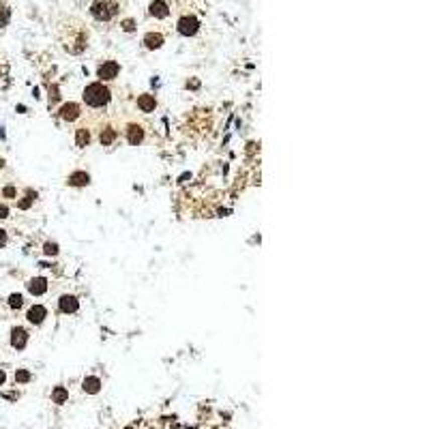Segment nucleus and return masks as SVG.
I'll list each match as a JSON object with an SVG mask.
<instances>
[{
	"mask_svg": "<svg viewBox=\"0 0 429 429\" xmlns=\"http://www.w3.org/2000/svg\"><path fill=\"white\" fill-rule=\"evenodd\" d=\"M88 45V30L82 24L75 26H65V35H62V47L69 54H82Z\"/></svg>",
	"mask_w": 429,
	"mask_h": 429,
	"instance_id": "obj_1",
	"label": "nucleus"
},
{
	"mask_svg": "<svg viewBox=\"0 0 429 429\" xmlns=\"http://www.w3.org/2000/svg\"><path fill=\"white\" fill-rule=\"evenodd\" d=\"M84 101H86V105H90V108H103V105H108V103H110V88H108V86H103L101 82H94L90 86H86Z\"/></svg>",
	"mask_w": 429,
	"mask_h": 429,
	"instance_id": "obj_2",
	"label": "nucleus"
},
{
	"mask_svg": "<svg viewBox=\"0 0 429 429\" xmlns=\"http://www.w3.org/2000/svg\"><path fill=\"white\" fill-rule=\"evenodd\" d=\"M90 13L97 22H110L112 18H116L118 13V5L114 0H94L90 5Z\"/></svg>",
	"mask_w": 429,
	"mask_h": 429,
	"instance_id": "obj_3",
	"label": "nucleus"
},
{
	"mask_svg": "<svg viewBox=\"0 0 429 429\" xmlns=\"http://www.w3.org/2000/svg\"><path fill=\"white\" fill-rule=\"evenodd\" d=\"M197 28H200V20L195 18V15H182L178 20V33L185 35V37H193L197 33Z\"/></svg>",
	"mask_w": 429,
	"mask_h": 429,
	"instance_id": "obj_4",
	"label": "nucleus"
},
{
	"mask_svg": "<svg viewBox=\"0 0 429 429\" xmlns=\"http://www.w3.org/2000/svg\"><path fill=\"white\" fill-rule=\"evenodd\" d=\"M118 73H121V65H118L116 60H105V62H103V65H99V69H97L99 79H105V82H110V79H116Z\"/></svg>",
	"mask_w": 429,
	"mask_h": 429,
	"instance_id": "obj_5",
	"label": "nucleus"
},
{
	"mask_svg": "<svg viewBox=\"0 0 429 429\" xmlns=\"http://www.w3.org/2000/svg\"><path fill=\"white\" fill-rule=\"evenodd\" d=\"M28 344V331L22 327H13L11 329V346L15 350H24Z\"/></svg>",
	"mask_w": 429,
	"mask_h": 429,
	"instance_id": "obj_6",
	"label": "nucleus"
},
{
	"mask_svg": "<svg viewBox=\"0 0 429 429\" xmlns=\"http://www.w3.org/2000/svg\"><path fill=\"white\" fill-rule=\"evenodd\" d=\"M148 13L153 15V18H159V20H163V18H168L170 15V7L165 0H153L148 7Z\"/></svg>",
	"mask_w": 429,
	"mask_h": 429,
	"instance_id": "obj_7",
	"label": "nucleus"
},
{
	"mask_svg": "<svg viewBox=\"0 0 429 429\" xmlns=\"http://www.w3.org/2000/svg\"><path fill=\"white\" fill-rule=\"evenodd\" d=\"M127 142H129L131 146H138L144 142V129H142L140 125H129L127 127Z\"/></svg>",
	"mask_w": 429,
	"mask_h": 429,
	"instance_id": "obj_8",
	"label": "nucleus"
},
{
	"mask_svg": "<svg viewBox=\"0 0 429 429\" xmlns=\"http://www.w3.org/2000/svg\"><path fill=\"white\" fill-rule=\"evenodd\" d=\"M26 317H28L30 324H43V320L47 317V309L43 305H33V307L28 309Z\"/></svg>",
	"mask_w": 429,
	"mask_h": 429,
	"instance_id": "obj_9",
	"label": "nucleus"
},
{
	"mask_svg": "<svg viewBox=\"0 0 429 429\" xmlns=\"http://www.w3.org/2000/svg\"><path fill=\"white\" fill-rule=\"evenodd\" d=\"M58 307H60L62 313H75L77 309H79V303H77L75 296H71V294H65V296H60Z\"/></svg>",
	"mask_w": 429,
	"mask_h": 429,
	"instance_id": "obj_10",
	"label": "nucleus"
},
{
	"mask_svg": "<svg viewBox=\"0 0 429 429\" xmlns=\"http://www.w3.org/2000/svg\"><path fill=\"white\" fill-rule=\"evenodd\" d=\"M26 288L30 294H35V296H41V294L47 292V279L45 277H35V279H30L26 283Z\"/></svg>",
	"mask_w": 429,
	"mask_h": 429,
	"instance_id": "obj_11",
	"label": "nucleus"
},
{
	"mask_svg": "<svg viewBox=\"0 0 429 429\" xmlns=\"http://www.w3.org/2000/svg\"><path fill=\"white\" fill-rule=\"evenodd\" d=\"M11 88V69L7 62L0 60V94Z\"/></svg>",
	"mask_w": 429,
	"mask_h": 429,
	"instance_id": "obj_12",
	"label": "nucleus"
},
{
	"mask_svg": "<svg viewBox=\"0 0 429 429\" xmlns=\"http://www.w3.org/2000/svg\"><path fill=\"white\" fill-rule=\"evenodd\" d=\"M77 116H79V105H77V103H65V105L60 108V118H62V121L73 123Z\"/></svg>",
	"mask_w": 429,
	"mask_h": 429,
	"instance_id": "obj_13",
	"label": "nucleus"
},
{
	"mask_svg": "<svg viewBox=\"0 0 429 429\" xmlns=\"http://www.w3.org/2000/svg\"><path fill=\"white\" fill-rule=\"evenodd\" d=\"M163 35L161 33H146L144 35V45L148 47V50H159V47L163 45Z\"/></svg>",
	"mask_w": 429,
	"mask_h": 429,
	"instance_id": "obj_14",
	"label": "nucleus"
},
{
	"mask_svg": "<svg viewBox=\"0 0 429 429\" xmlns=\"http://www.w3.org/2000/svg\"><path fill=\"white\" fill-rule=\"evenodd\" d=\"M138 108L142 110V112H153V110L157 108L155 94H142V97H138Z\"/></svg>",
	"mask_w": 429,
	"mask_h": 429,
	"instance_id": "obj_15",
	"label": "nucleus"
},
{
	"mask_svg": "<svg viewBox=\"0 0 429 429\" xmlns=\"http://www.w3.org/2000/svg\"><path fill=\"white\" fill-rule=\"evenodd\" d=\"M116 138H118V131L114 129V127H105V129L101 131V136H99V142L103 146H112L116 142Z\"/></svg>",
	"mask_w": 429,
	"mask_h": 429,
	"instance_id": "obj_16",
	"label": "nucleus"
},
{
	"mask_svg": "<svg viewBox=\"0 0 429 429\" xmlns=\"http://www.w3.org/2000/svg\"><path fill=\"white\" fill-rule=\"evenodd\" d=\"M82 388H84L86 393H90V395L99 393V391H101V380H99L97 376H88V378H84Z\"/></svg>",
	"mask_w": 429,
	"mask_h": 429,
	"instance_id": "obj_17",
	"label": "nucleus"
},
{
	"mask_svg": "<svg viewBox=\"0 0 429 429\" xmlns=\"http://www.w3.org/2000/svg\"><path fill=\"white\" fill-rule=\"evenodd\" d=\"M75 144L77 148H86L90 144V131L86 129V127H79L77 133H75Z\"/></svg>",
	"mask_w": 429,
	"mask_h": 429,
	"instance_id": "obj_18",
	"label": "nucleus"
},
{
	"mask_svg": "<svg viewBox=\"0 0 429 429\" xmlns=\"http://www.w3.org/2000/svg\"><path fill=\"white\" fill-rule=\"evenodd\" d=\"M88 174L86 172H73L69 176V185H75V187H82V185H88Z\"/></svg>",
	"mask_w": 429,
	"mask_h": 429,
	"instance_id": "obj_19",
	"label": "nucleus"
},
{
	"mask_svg": "<svg viewBox=\"0 0 429 429\" xmlns=\"http://www.w3.org/2000/svg\"><path fill=\"white\" fill-rule=\"evenodd\" d=\"M52 399L56 401V403H65V401L69 399L67 388H65V386H56V388H54V393H52Z\"/></svg>",
	"mask_w": 429,
	"mask_h": 429,
	"instance_id": "obj_20",
	"label": "nucleus"
},
{
	"mask_svg": "<svg viewBox=\"0 0 429 429\" xmlns=\"http://www.w3.org/2000/svg\"><path fill=\"white\" fill-rule=\"evenodd\" d=\"M11 20V9L5 3H0V30H3Z\"/></svg>",
	"mask_w": 429,
	"mask_h": 429,
	"instance_id": "obj_21",
	"label": "nucleus"
},
{
	"mask_svg": "<svg viewBox=\"0 0 429 429\" xmlns=\"http://www.w3.org/2000/svg\"><path fill=\"white\" fill-rule=\"evenodd\" d=\"M22 305H24L22 294H11V296H9V307H11V309H20Z\"/></svg>",
	"mask_w": 429,
	"mask_h": 429,
	"instance_id": "obj_22",
	"label": "nucleus"
},
{
	"mask_svg": "<svg viewBox=\"0 0 429 429\" xmlns=\"http://www.w3.org/2000/svg\"><path fill=\"white\" fill-rule=\"evenodd\" d=\"M30 373L26 371V369H18V373H15V382H20V384H24V382H30Z\"/></svg>",
	"mask_w": 429,
	"mask_h": 429,
	"instance_id": "obj_23",
	"label": "nucleus"
},
{
	"mask_svg": "<svg viewBox=\"0 0 429 429\" xmlns=\"http://www.w3.org/2000/svg\"><path fill=\"white\" fill-rule=\"evenodd\" d=\"M35 197H37V193H35V191H30V189H28V191H26V200H22V202H20V208H28V206L35 202Z\"/></svg>",
	"mask_w": 429,
	"mask_h": 429,
	"instance_id": "obj_24",
	"label": "nucleus"
},
{
	"mask_svg": "<svg viewBox=\"0 0 429 429\" xmlns=\"http://www.w3.org/2000/svg\"><path fill=\"white\" fill-rule=\"evenodd\" d=\"M45 253H47V256H56V253H58V245L56 243H45Z\"/></svg>",
	"mask_w": 429,
	"mask_h": 429,
	"instance_id": "obj_25",
	"label": "nucleus"
},
{
	"mask_svg": "<svg viewBox=\"0 0 429 429\" xmlns=\"http://www.w3.org/2000/svg\"><path fill=\"white\" fill-rule=\"evenodd\" d=\"M133 28H136V22H133V20H129V18H127V20H123V30H125V33H131Z\"/></svg>",
	"mask_w": 429,
	"mask_h": 429,
	"instance_id": "obj_26",
	"label": "nucleus"
},
{
	"mask_svg": "<svg viewBox=\"0 0 429 429\" xmlns=\"http://www.w3.org/2000/svg\"><path fill=\"white\" fill-rule=\"evenodd\" d=\"M3 193H5V197H9V200H11V197L18 195V191H15V187H13V185H7Z\"/></svg>",
	"mask_w": 429,
	"mask_h": 429,
	"instance_id": "obj_27",
	"label": "nucleus"
},
{
	"mask_svg": "<svg viewBox=\"0 0 429 429\" xmlns=\"http://www.w3.org/2000/svg\"><path fill=\"white\" fill-rule=\"evenodd\" d=\"M7 243H9V236H7V232L3 228H0V249L7 247Z\"/></svg>",
	"mask_w": 429,
	"mask_h": 429,
	"instance_id": "obj_28",
	"label": "nucleus"
},
{
	"mask_svg": "<svg viewBox=\"0 0 429 429\" xmlns=\"http://www.w3.org/2000/svg\"><path fill=\"white\" fill-rule=\"evenodd\" d=\"M7 217H9V208L3 204V206H0V219H7Z\"/></svg>",
	"mask_w": 429,
	"mask_h": 429,
	"instance_id": "obj_29",
	"label": "nucleus"
},
{
	"mask_svg": "<svg viewBox=\"0 0 429 429\" xmlns=\"http://www.w3.org/2000/svg\"><path fill=\"white\" fill-rule=\"evenodd\" d=\"M5 380H7V376H5V371H3V369H0V386H3V384H5Z\"/></svg>",
	"mask_w": 429,
	"mask_h": 429,
	"instance_id": "obj_30",
	"label": "nucleus"
},
{
	"mask_svg": "<svg viewBox=\"0 0 429 429\" xmlns=\"http://www.w3.org/2000/svg\"><path fill=\"white\" fill-rule=\"evenodd\" d=\"M3 165H5V161H3V159H0V168H3Z\"/></svg>",
	"mask_w": 429,
	"mask_h": 429,
	"instance_id": "obj_31",
	"label": "nucleus"
}]
</instances>
